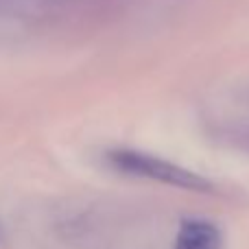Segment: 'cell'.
Instances as JSON below:
<instances>
[{"instance_id":"cell-1","label":"cell","mask_w":249,"mask_h":249,"mask_svg":"<svg viewBox=\"0 0 249 249\" xmlns=\"http://www.w3.org/2000/svg\"><path fill=\"white\" fill-rule=\"evenodd\" d=\"M107 162L116 171H123L127 175L153 179V181H160V184L173 186V188L193 190V193H210L212 190V184L206 177L197 175V173L188 171L184 166H177V164L168 162V160L142 153V151L114 149L107 153Z\"/></svg>"},{"instance_id":"cell-2","label":"cell","mask_w":249,"mask_h":249,"mask_svg":"<svg viewBox=\"0 0 249 249\" xmlns=\"http://www.w3.org/2000/svg\"><path fill=\"white\" fill-rule=\"evenodd\" d=\"M173 249H221V232L210 221H186L177 232Z\"/></svg>"}]
</instances>
